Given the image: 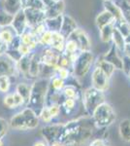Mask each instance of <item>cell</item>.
<instances>
[{
    "instance_id": "23",
    "label": "cell",
    "mask_w": 130,
    "mask_h": 146,
    "mask_svg": "<svg viewBox=\"0 0 130 146\" xmlns=\"http://www.w3.org/2000/svg\"><path fill=\"white\" fill-rule=\"evenodd\" d=\"M2 4H3L2 9L13 16L23 9L22 0H3Z\"/></svg>"
},
{
    "instance_id": "11",
    "label": "cell",
    "mask_w": 130,
    "mask_h": 146,
    "mask_svg": "<svg viewBox=\"0 0 130 146\" xmlns=\"http://www.w3.org/2000/svg\"><path fill=\"white\" fill-rule=\"evenodd\" d=\"M70 37L77 41V43L79 44L80 51L81 52H87L91 50L90 38H89L88 34L86 33V30H84L82 28L78 27L76 31L71 35Z\"/></svg>"
},
{
    "instance_id": "8",
    "label": "cell",
    "mask_w": 130,
    "mask_h": 146,
    "mask_svg": "<svg viewBox=\"0 0 130 146\" xmlns=\"http://www.w3.org/2000/svg\"><path fill=\"white\" fill-rule=\"evenodd\" d=\"M23 12H24L25 18L28 28H32L40 23H44L46 20V13L45 11L37 10V9L29 8V7H23Z\"/></svg>"
},
{
    "instance_id": "28",
    "label": "cell",
    "mask_w": 130,
    "mask_h": 146,
    "mask_svg": "<svg viewBox=\"0 0 130 146\" xmlns=\"http://www.w3.org/2000/svg\"><path fill=\"white\" fill-rule=\"evenodd\" d=\"M65 41H66V39L60 32H53L51 48L54 49V50L59 52V53H63V52H64Z\"/></svg>"
},
{
    "instance_id": "9",
    "label": "cell",
    "mask_w": 130,
    "mask_h": 146,
    "mask_svg": "<svg viewBox=\"0 0 130 146\" xmlns=\"http://www.w3.org/2000/svg\"><path fill=\"white\" fill-rule=\"evenodd\" d=\"M101 56L105 60L112 63L117 68V70H121L122 71V67H123V55H122V52L119 51L115 45L112 44L110 49Z\"/></svg>"
},
{
    "instance_id": "7",
    "label": "cell",
    "mask_w": 130,
    "mask_h": 146,
    "mask_svg": "<svg viewBox=\"0 0 130 146\" xmlns=\"http://www.w3.org/2000/svg\"><path fill=\"white\" fill-rule=\"evenodd\" d=\"M60 54L61 53L51 48V47H45L40 52V58H41L42 64L54 69L58 64Z\"/></svg>"
},
{
    "instance_id": "12",
    "label": "cell",
    "mask_w": 130,
    "mask_h": 146,
    "mask_svg": "<svg viewBox=\"0 0 130 146\" xmlns=\"http://www.w3.org/2000/svg\"><path fill=\"white\" fill-rule=\"evenodd\" d=\"M11 27L13 28L14 31L16 32V34L18 35V36H20V35L22 33H24V32L28 29L26 18H25L23 10L20 11L18 13H16V15L14 16Z\"/></svg>"
},
{
    "instance_id": "58",
    "label": "cell",
    "mask_w": 130,
    "mask_h": 146,
    "mask_svg": "<svg viewBox=\"0 0 130 146\" xmlns=\"http://www.w3.org/2000/svg\"><path fill=\"white\" fill-rule=\"evenodd\" d=\"M0 1H3V0H0Z\"/></svg>"
},
{
    "instance_id": "20",
    "label": "cell",
    "mask_w": 130,
    "mask_h": 146,
    "mask_svg": "<svg viewBox=\"0 0 130 146\" xmlns=\"http://www.w3.org/2000/svg\"><path fill=\"white\" fill-rule=\"evenodd\" d=\"M82 87H78L75 85L66 84L64 89L62 90V96L64 98H73V100H82Z\"/></svg>"
},
{
    "instance_id": "10",
    "label": "cell",
    "mask_w": 130,
    "mask_h": 146,
    "mask_svg": "<svg viewBox=\"0 0 130 146\" xmlns=\"http://www.w3.org/2000/svg\"><path fill=\"white\" fill-rule=\"evenodd\" d=\"M0 76H20L16 69V62L7 55L0 56Z\"/></svg>"
},
{
    "instance_id": "40",
    "label": "cell",
    "mask_w": 130,
    "mask_h": 146,
    "mask_svg": "<svg viewBox=\"0 0 130 146\" xmlns=\"http://www.w3.org/2000/svg\"><path fill=\"white\" fill-rule=\"evenodd\" d=\"M39 119H40V122H43L44 124L46 125H49V124H51L53 122V117H51V113L49 111V107L48 106H45L43 109L41 110V112L39 113Z\"/></svg>"
},
{
    "instance_id": "3",
    "label": "cell",
    "mask_w": 130,
    "mask_h": 146,
    "mask_svg": "<svg viewBox=\"0 0 130 146\" xmlns=\"http://www.w3.org/2000/svg\"><path fill=\"white\" fill-rule=\"evenodd\" d=\"M95 62V56L91 51L81 52L78 56L77 60L72 64V74L77 79L82 78L90 71L91 67Z\"/></svg>"
},
{
    "instance_id": "57",
    "label": "cell",
    "mask_w": 130,
    "mask_h": 146,
    "mask_svg": "<svg viewBox=\"0 0 130 146\" xmlns=\"http://www.w3.org/2000/svg\"><path fill=\"white\" fill-rule=\"evenodd\" d=\"M53 2H56V1H58V0H51Z\"/></svg>"
},
{
    "instance_id": "17",
    "label": "cell",
    "mask_w": 130,
    "mask_h": 146,
    "mask_svg": "<svg viewBox=\"0 0 130 146\" xmlns=\"http://www.w3.org/2000/svg\"><path fill=\"white\" fill-rule=\"evenodd\" d=\"M32 54L33 53L29 54V55L22 56L16 62V69H18V75H20V76H22L23 78L27 80H29V67L32 58Z\"/></svg>"
},
{
    "instance_id": "56",
    "label": "cell",
    "mask_w": 130,
    "mask_h": 146,
    "mask_svg": "<svg viewBox=\"0 0 130 146\" xmlns=\"http://www.w3.org/2000/svg\"><path fill=\"white\" fill-rule=\"evenodd\" d=\"M107 1H111V0H103V2H107Z\"/></svg>"
},
{
    "instance_id": "51",
    "label": "cell",
    "mask_w": 130,
    "mask_h": 146,
    "mask_svg": "<svg viewBox=\"0 0 130 146\" xmlns=\"http://www.w3.org/2000/svg\"><path fill=\"white\" fill-rule=\"evenodd\" d=\"M33 146H49V145L43 139V140H37V141H35L34 144H33Z\"/></svg>"
},
{
    "instance_id": "30",
    "label": "cell",
    "mask_w": 130,
    "mask_h": 146,
    "mask_svg": "<svg viewBox=\"0 0 130 146\" xmlns=\"http://www.w3.org/2000/svg\"><path fill=\"white\" fill-rule=\"evenodd\" d=\"M115 28V23L113 25H109L104 27L99 30V37L102 43L108 44L110 42H112V37H113V32H114Z\"/></svg>"
},
{
    "instance_id": "6",
    "label": "cell",
    "mask_w": 130,
    "mask_h": 146,
    "mask_svg": "<svg viewBox=\"0 0 130 146\" xmlns=\"http://www.w3.org/2000/svg\"><path fill=\"white\" fill-rule=\"evenodd\" d=\"M63 128H64V123H54L46 125L41 129V135L44 138V140L49 145L54 141L59 139Z\"/></svg>"
},
{
    "instance_id": "1",
    "label": "cell",
    "mask_w": 130,
    "mask_h": 146,
    "mask_svg": "<svg viewBox=\"0 0 130 146\" xmlns=\"http://www.w3.org/2000/svg\"><path fill=\"white\" fill-rule=\"evenodd\" d=\"M49 89V78H38L31 84V93L26 106L34 110L37 114L46 106L47 96Z\"/></svg>"
},
{
    "instance_id": "35",
    "label": "cell",
    "mask_w": 130,
    "mask_h": 146,
    "mask_svg": "<svg viewBox=\"0 0 130 146\" xmlns=\"http://www.w3.org/2000/svg\"><path fill=\"white\" fill-rule=\"evenodd\" d=\"M115 27L119 30V32L126 38L130 35V23L125 19L115 23Z\"/></svg>"
},
{
    "instance_id": "55",
    "label": "cell",
    "mask_w": 130,
    "mask_h": 146,
    "mask_svg": "<svg viewBox=\"0 0 130 146\" xmlns=\"http://www.w3.org/2000/svg\"><path fill=\"white\" fill-rule=\"evenodd\" d=\"M127 77H128V79H129V81H130V72L128 73V75H127Z\"/></svg>"
},
{
    "instance_id": "45",
    "label": "cell",
    "mask_w": 130,
    "mask_h": 146,
    "mask_svg": "<svg viewBox=\"0 0 130 146\" xmlns=\"http://www.w3.org/2000/svg\"><path fill=\"white\" fill-rule=\"evenodd\" d=\"M48 107H49V113H51L53 119L57 118V117L60 115L61 110H62V108H61V105L57 104V103H53V104H51V105H49Z\"/></svg>"
},
{
    "instance_id": "4",
    "label": "cell",
    "mask_w": 130,
    "mask_h": 146,
    "mask_svg": "<svg viewBox=\"0 0 130 146\" xmlns=\"http://www.w3.org/2000/svg\"><path fill=\"white\" fill-rule=\"evenodd\" d=\"M106 101L105 93L96 90V89L89 87L82 91V102L84 109L86 111V115L91 117L92 113L96 109V107L99 106L101 103Z\"/></svg>"
},
{
    "instance_id": "15",
    "label": "cell",
    "mask_w": 130,
    "mask_h": 146,
    "mask_svg": "<svg viewBox=\"0 0 130 146\" xmlns=\"http://www.w3.org/2000/svg\"><path fill=\"white\" fill-rule=\"evenodd\" d=\"M22 112L24 115L25 121H26V126L28 131H33V129H37L40 125V119L39 116L36 112L30 107L25 106L22 110Z\"/></svg>"
},
{
    "instance_id": "53",
    "label": "cell",
    "mask_w": 130,
    "mask_h": 146,
    "mask_svg": "<svg viewBox=\"0 0 130 146\" xmlns=\"http://www.w3.org/2000/svg\"><path fill=\"white\" fill-rule=\"evenodd\" d=\"M0 146H4V141L2 138H0Z\"/></svg>"
},
{
    "instance_id": "26",
    "label": "cell",
    "mask_w": 130,
    "mask_h": 146,
    "mask_svg": "<svg viewBox=\"0 0 130 146\" xmlns=\"http://www.w3.org/2000/svg\"><path fill=\"white\" fill-rule=\"evenodd\" d=\"M15 92L24 100L25 106H26L30 98V93H31V85L26 83V82H20L16 85Z\"/></svg>"
},
{
    "instance_id": "16",
    "label": "cell",
    "mask_w": 130,
    "mask_h": 146,
    "mask_svg": "<svg viewBox=\"0 0 130 146\" xmlns=\"http://www.w3.org/2000/svg\"><path fill=\"white\" fill-rule=\"evenodd\" d=\"M10 128L14 131H26L27 126H26V121H25L24 115L22 112V110L18 112L15 113L13 116L11 117L10 121Z\"/></svg>"
},
{
    "instance_id": "54",
    "label": "cell",
    "mask_w": 130,
    "mask_h": 146,
    "mask_svg": "<svg viewBox=\"0 0 130 146\" xmlns=\"http://www.w3.org/2000/svg\"><path fill=\"white\" fill-rule=\"evenodd\" d=\"M26 1H27V0H22V6H23V7H24L25 3H26Z\"/></svg>"
},
{
    "instance_id": "13",
    "label": "cell",
    "mask_w": 130,
    "mask_h": 146,
    "mask_svg": "<svg viewBox=\"0 0 130 146\" xmlns=\"http://www.w3.org/2000/svg\"><path fill=\"white\" fill-rule=\"evenodd\" d=\"M77 28H78V25L76 21L71 17V16L64 14L62 19V25H61V28L59 31L64 36V38L65 39L69 38L71 35L76 31Z\"/></svg>"
},
{
    "instance_id": "36",
    "label": "cell",
    "mask_w": 130,
    "mask_h": 146,
    "mask_svg": "<svg viewBox=\"0 0 130 146\" xmlns=\"http://www.w3.org/2000/svg\"><path fill=\"white\" fill-rule=\"evenodd\" d=\"M13 19H14L13 15L7 13V12L4 11L3 9L0 10V28L11 27L12 22H13Z\"/></svg>"
},
{
    "instance_id": "48",
    "label": "cell",
    "mask_w": 130,
    "mask_h": 146,
    "mask_svg": "<svg viewBox=\"0 0 130 146\" xmlns=\"http://www.w3.org/2000/svg\"><path fill=\"white\" fill-rule=\"evenodd\" d=\"M122 71L124 72V74L128 75V73L130 72V58L123 56V67H122Z\"/></svg>"
},
{
    "instance_id": "5",
    "label": "cell",
    "mask_w": 130,
    "mask_h": 146,
    "mask_svg": "<svg viewBox=\"0 0 130 146\" xmlns=\"http://www.w3.org/2000/svg\"><path fill=\"white\" fill-rule=\"evenodd\" d=\"M111 79L100 68L94 66L91 71V87L96 90L106 93L111 86Z\"/></svg>"
},
{
    "instance_id": "2",
    "label": "cell",
    "mask_w": 130,
    "mask_h": 146,
    "mask_svg": "<svg viewBox=\"0 0 130 146\" xmlns=\"http://www.w3.org/2000/svg\"><path fill=\"white\" fill-rule=\"evenodd\" d=\"M93 125L96 129H106L112 126L117 120V113L114 107L107 101L96 107L91 115Z\"/></svg>"
},
{
    "instance_id": "49",
    "label": "cell",
    "mask_w": 130,
    "mask_h": 146,
    "mask_svg": "<svg viewBox=\"0 0 130 146\" xmlns=\"http://www.w3.org/2000/svg\"><path fill=\"white\" fill-rule=\"evenodd\" d=\"M8 49H9V46L6 45V44L1 40V38H0V56L6 55Z\"/></svg>"
},
{
    "instance_id": "44",
    "label": "cell",
    "mask_w": 130,
    "mask_h": 146,
    "mask_svg": "<svg viewBox=\"0 0 130 146\" xmlns=\"http://www.w3.org/2000/svg\"><path fill=\"white\" fill-rule=\"evenodd\" d=\"M3 104L4 106L7 107L8 109H16L15 100H14L13 93H9L4 96L3 98Z\"/></svg>"
},
{
    "instance_id": "18",
    "label": "cell",
    "mask_w": 130,
    "mask_h": 146,
    "mask_svg": "<svg viewBox=\"0 0 130 146\" xmlns=\"http://www.w3.org/2000/svg\"><path fill=\"white\" fill-rule=\"evenodd\" d=\"M65 10V2L64 0H58L56 2H53L51 5H49L46 10V19L56 18L59 16L64 15Z\"/></svg>"
},
{
    "instance_id": "42",
    "label": "cell",
    "mask_w": 130,
    "mask_h": 146,
    "mask_svg": "<svg viewBox=\"0 0 130 146\" xmlns=\"http://www.w3.org/2000/svg\"><path fill=\"white\" fill-rule=\"evenodd\" d=\"M10 124L5 118L0 117V138L3 139L8 135L9 129H10Z\"/></svg>"
},
{
    "instance_id": "24",
    "label": "cell",
    "mask_w": 130,
    "mask_h": 146,
    "mask_svg": "<svg viewBox=\"0 0 130 146\" xmlns=\"http://www.w3.org/2000/svg\"><path fill=\"white\" fill-rule=\"evenodd\" d=\"M94 66L100 68V69L102 70V71L105 73L110 79L112 78L114 73L115 72V70H117V68H115L112 63H110L109 62H107V60H105L101 56H99L97 60H95Z\"/></svg>"
},
{
    "instance_id": "47",
    "label": "cell",
    "mask_w": 130,
    "mask_h": 146,
    "mask_svg": "<svg viewBox=\"0 0 130 146\" xmlns=\"http://www.w3.org/2000/svg\"><path fill=\"white\" fill-rule=\"evenodd\" d=\"M88 146H111V145L109 144V142L106 139H103V138H96V139L92 140L88 144Z\"/></svg>"
},
{
    "instance_id": "32",
    "label": "cell",
    "mask_w": 130,
    "mask_h": 146,
    "mask_svg": "<svg viewBox=\"0 0 130 146\" xmlns=\"http://www.w3.org/2000/svg\"><path fill=\"white\" fill-rule=\"evenodd\" d=\"M66 86V82L57 75H53L49 78V89L55 92H62Z\"/></svg>"
},
{
    "instance_id": "29",
    "label": "cell",
    "mask_w": 130,
    "mask_h": 146,
    "mask_svg": "<svg viewBox=\"0 0 130 146\" xmlns=\"http://www.w3.org/2000/svg\"><path fill=\"white\" fill-rule=\"evenodd\" d=\"M62 19L63 15L56 18H51L45 20V25H46L47 29L51 32H59L61 25H62Z\"/></svg>"
},
{
    "instance_id": "33",
    "label": "cell",
    "mask_w": 130,
    "mask_h": 146,
    "mask_svg": "<svg viewBox=\"0 0 130 146\" xmlns=\"http://www.w3.org/2000/svg\"><path fill=\"white\" fill-rule=\"evenodd\" d=\"M112 42H113V45H115L119 51L122 52V49H123V47L125 45V37L120 33L119 30L115 27L114 28V32H113Z\"/></svg>"
},
{
    "instance_id": "31",
    "label": "cell",
    "mask_w": 130,
    "mask_h": 146,
    "mask_svg": "<svg viewBox=\"0 0 130 146\" xmlns=\"http://www.w3.org/2000/svg\"><path fill=\"white\" fill-rule=\"evenodd\" d=\"M63 53H65L66 55H68V56L73 55V54L81 53L79 44L77 43L76 40L71 38V37H69L68 39H66L65 46H64V52H63Z\"/></svg>"
},
{
    "instance_id": "46",
    "label": "cell",
    "mask_w": 130,
    "mask_h": 146,
    "mask_svg": "<svg viewBox=\"0 0 130 146\" xmlns=\"http://www.w3.org/2000/svg\"><path fill=\"white\" fill-rule=\"evenodd\" d=\"M29 29L31 30V32L35 35V36L39 37V36H41L45 31H46L47 27H46V25H45V22H44V23H40V25H36V27L29 28Z\"/></svg>"
},
{
    "instance_id": "38",
    "label": "cell",
    "mask_w": 130,
    "mask_h": 146,
    "mask_svg": "<svg viewBox=\"0 0 130 146\" xmlns=\"http://www.w3.org/2000/svg\"><path fill=\"white\" fill-rule=\"evenodd\" d=\"M24 7H29V8L37 9V10H41L46 12L48 6L46 5V3L43 0H27L25 3Z\"/></svg>"
},
{
    "instance_id": "19",
    "label": "cell",
    "mask_w": 130,
    "mask_h": 146,
    "mask_svg": "<svg viewBox=\"0 0 130 146\" xmlns=\"http://www.w3.org/2000/svg\"><path fill=\"white\" fill-rule=\"evenodd\" d=\"M104 5V10L108 11L109 13H111L113 15V17L115 18V22H119V21L123 20L124 15L123 11L120 8V6L114 0H111V1L103 2Z\"/></svg>"
},
{
    "instance_id": "21",
    "label": "cell",
    "mask_w": 130,
    "mask_h": 146,
    "mask_svg": "<svg viewBox=\"0 0 130 146\" xmlns=\"http://www.w3.org/2000/svg\"><path fill=\"white\" fill-rule=\"evenodd\" d=\"M115 23V18L113 17V15L106 10L101 11L95 18V25L99 30H100L101 28H103L104 27H106V25H113V23Z\"/></svg>"
},
{
    "instance_id": "43",
    "label": "cell",
    "mask_w": 130,
    "mask_h": 146,
    "mask_svg": "<svg viewBox=\"0 0 130 146\" xmlns=\"http://www.w3.org/2000/svg\"><path fill=\"white\" fill-rule=\"evenodd\" d=\"M57 66L69 68V69H71V68H72V62H71V60H70L69 56L66 55L64 53H61L60 56H59V60H58Z\"/></svg>"
},
{
    "instance_id": "34",
    "label": "cell",
    "mask_w": 130,
    "mask_h": 146,
    "mask_svg": "<svg viewBox=\"0 0 130 146\" xmlns=\"http://www.w3.org/2000/svg\"><path fill=\"white\" fill-rule=\"evenodd\" d=\"M12 87L11 77L9 76H0V94L7 95L10 93Z\"/></svg>"
},
{
    "instance_id": "25",
    "label": "cell",
    "mask_w": 130,
    "mask_h": 146,
    "mask_svg": "<svg viewBox=\"0 0 130 146\" xmlns=\"http://www.w3.org/2000/svg\"><path fill=\"white\" fill-rule=\"evenodd\" d=\"M119 133L124 142L130 143V119L124 118L119 122Z\"/></svg>"
},
{
    "instance_id": "50",
    "label": "cell",
    "mask_w": 130,
    "mask_h": 146,
    "mask_svg": "<svg viewBox=\"0 0 130 146\" xmlns=\"http://www.w3.org/2000/svg\"><path fill=\"white\" fill-rule=\"evenodd\" d=\"M122 55H123V56L130 58V43H128V42L125 43L123 49H122Z\"/></svg>"
},
{
    "instance_id": "39",
    "label": "cell",
    "mask_w": 130,
    "mask_h": 146,
    "mask_svg": "<svg viewBox=\"0 0 130 146\" xmlns=\"http://www.w3.org/2000/svg\"><path fill=\"white\" fill-rule=\"evenodd\" d=\"M77 100L73 98H64V100L61 103V108L65 111L66 114H69L76 108Z\"/></svg>"
},
{
    "instance_id": "22",
    "label": "cell",
    "mask_w": 130,
    "mask_h": 146,
    "mask_svg": "<svg viewBox=\"0 0 130 146\" xmlns=\"http://www.w3.org/2000/svg\"><path fill=\"white\" fill-rule=\"evenodd\" d=\"M20 43L30 47L32 51H36V49L39 47L38 37L35 36L29 28H28L24 33H22V35H20Z\"/></svg>"
},
{
    "instance_id": "52",
    "label": "cell",
    "mask_w": 130,
    "mask_h": 146,
    "mask_svg": "<svg viewBox=\"0 0 130 146\" xmlns=\"http://www.w3.org/2000/svg\"><path fill=\"white\" fill-rule=\"evenodd\" d=\"M124 1V3L126 4V5H128L130 7V0H123Z\"/></svg>"
},
{
    "instance_id": "37",
    "label": "cell",
    "mask_w": 130,
    "mask_h": 146,
    "mask_svg": "<svg viewBox=\"0 0 130 146\" xmlns=\"http://www.w3.org/2000/svg\"><path fill=\"white\" fill-rule=\"evenodd\" d=\"M51 38H53V32L47 29L41 36L38 37L39 46H43V48H45V47H51Z\"/></svg>"
},
{
    "instance_id": "14",
    "label": "cell",
    "mask_w": 130,
    "mask_h": 146,
    "mask_svg": "<svg viewBox=\"0 0 130 146\" xmlns=\"http://www.w3.org/2000/svg\"><path fill=\"white\" fill-rule=\"evenodd\" d=\"M42 66H43V64H42V62H41L40 53L34 51L32 54V58H31V62H30V67H29V80L30 79L36 80L40 78Z\"/></svg>"
},
{
    "instance_id": "27",
    "label": "cell",
    "mask_w": 130,
    "mask_h": 146,
    "mask_svg": "<svg viewBox=\"0 0 130 146\" xmlns=\"http://www.w3.org/2000/svg\"><path fill=\"white\" fill-rule=\"evenodd\" d=\"M16 36L18 35L16 34V32L14 31V29L11 27L0 28V38H1V40L6 45L10 46L14 42V40L16 39Z\"/></svg>"
},
{
    "instance_id": "41",
    "label": "cell",
    "mask_w": 130,
    "mask_h": 146,
    "mask_svg": "<svg viewBox=\"0 0 130 146\" xmlns=\"http://www.w3.org/2000/svg\"><path fill=\"white\" fill-rule=\"evenodd\" d=\"M54 71H55V75H57L58 77H60V78L63 79L64 81H67V80L73 75L72 70L69 69V68L56 66L54 68Z\"/></svg>"
}]
</instances>
